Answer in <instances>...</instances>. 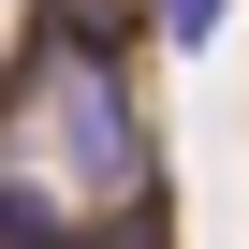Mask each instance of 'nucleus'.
Instances as JSON below:
<instances>
[{"label": "nucleus", "mask_w": 249, "mask_h": 249, "mask_svg": "<svg viewBox=\"0 0 249 249\" xmlns=\"http://www.w3.org/2000/svg\"><path fill=\"white\" fill-rule=\"evenodd\" d=\"M220 15H234V0H161V30H176V44H220Z\"/></svg>", "instance_id": "obj_1"}]
</instances>
